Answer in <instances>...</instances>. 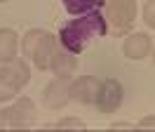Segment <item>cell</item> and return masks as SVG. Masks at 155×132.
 Masks as SVG:
<instances>
[{"instance_id": "6da1fadb", "label": "cell", "mask_w": 155, "mask_h": 132, "mask_svg": "<svg viewBox=\"0 0 155 132\" xmlns=\"http://www.w3.org/2000/svg\"><path fill=\"white\" fill-rule=\"evenodd\" d=\"M108 33V21L106 17L94 9V12H89V14H82V17L78 19H71L68 24L59 28V43L66 47L68 52H73V54H80L87 43L92 38H101Z\"/></svg>"}, {"instance_id": "7a4b0ae2", "label": "cell", "mask_w": 155, "mask_h": 132, "mask_svg": "<svg viewBox=\"0 0 155 132\" xmlns=\"http://www.w3.org/2000/svg\"><path fill=\"white\" fill-rule=\"evenodd\" d=\"M54 47H57V38L49 31H40V28H31L24 36V40H21V52L28 57L35 64V68H40V71L49 68V59H52Z\"/></svg>"}, {"instance_id": "3957f363", "label": "cell", "mask_w": 155, "mask_h": 132, "mask_svg": "<svg viewBox=\"0 0 155 132\" xmlns=\"http://www.w3.org/2000/svg\"><path fill=\"white\" fill-rule=\"evenodd\" d=\"M28 80L31 71L24 59H12L7 64H0V102L14 99Z\"/></svg>"}, {"instance_id": "277c9868", "label": "cell", "mask_w": 155, "mask_h": 132, "mask_svg": "<svg viewBox=\"0 0 155 132\" xmlns=\"http://www.w3.org/2000/svg\"><path fill=\"white\" fill-rule=\"evenodd\" d=\"M35 116H38L35 104L31 102L28 97H21L19 102H14L12 106L0 111V127H12V130L28 127V125H33Z\"/></svg>"}, {"instance_id": "5b68a950", "label": "cell", "mask_w": 155, "mask_h": 132, "mask_svg": "<svg viewBox=\"0 0 155 132\" xmlns=\"http://www.w3.org/2000/svg\"><path fill=\"white\" fill-rule=\"evenodd\" d=\"M136 19V0H108L106 2V21L113 24L117 33H125Z\"/></svg>"}, {"instance_id": "8992f818", "label": "cell", "mask_w": 155, "mask_h": 132, "mask_svg": "<svg viewBox=\"0 0 155 132\" xmlns=\"http://www.w3.org/2000/svg\"><path fill=\"white\" fill-rule=\"evenodd\" d=\"M97 109L101 113H115L122 104V85L117 83L115 78L101 80V90L97 94Z\"/></svg>"}, {"instance_id": "52a82bcc", "label": "cell", "mask_w": 155, "mask_h": 132, "mask_svg": "<svg viewBox=\"0 0 155 132\" xmlns=\"http://www.w3.org/2000/svg\"><path fill=\"white\" fill-rule=\"evenodd\" d=\"M71 78H54L52 83L45 87V94H42V102L47 109H61L66 106V102L71 99Z\"/></svg>"}, {"instance_id": "ba28073f", "label": "cell", "mask_w": 155, "mask_h": 132, "mask_svg": "<svg viewBox=\"0 0 155 132\" xmlns=\"http://www.w3.org/2000/svg\"><path fill=\"white\" fill-rule=\"evenodd\" d=\"M49 68H52V73L59 75V78H71L78 68V59H75V54L68 52L61 43H57L54 52H52V59H49Z\"/></svg>"}, {"instance_id": "9c48e42d", "label": "cell", "mask_w": 155, "mask_h": 132, "mask_svg": "<svg viewBox=\"0 0 155 132\" xmlns=\"http://www.w3.org/2000/svg\"><path fill=\"white\" fill-rule=\"evenodd\" d=\"M101 90V80L94 75H82L71 83V99L82 104H94L97 102V94Z\"/></svg>"}, {"instance_id": "30bf717a", "label": "cell", "mask_w": 155, "mask_h": 132, "mask_svg": "<svg viewBox=\"0 0 155 132\" xmlns=\"http://www.w3.org/2000/svg\"><path fill=\"white\" fill-rule=\"evenodd\" d=\"M122 52H125L127 59H143L148 52H150V38L136 31V33H129L122 43Z\"/></svg>"}, {"instance_id": "8fae6325", "label": "cell", "mask_w": 155, "mask_h": 132, "mask_svg": "<svg viewBox=\"0 0 155 132\" xmlns=\"http://www.w3.org/2000/svg\"><path fill=\"white\" fill-rule=\"evenodd\" d=\"M17 47H19L17 33L12 28H0V64L17 59Z\"/></svg>"}, {"instance_id": "7c38bea8", "label": "cell", "mask_w": 155, "mask_h": 132, "mask_svg": "<svg viewBox=\"0 0 155 132\" xmlns=\"http://www.w3.org/2000/svg\"><path fill=\"white\" fill-rule=\"evenodd\" d=\"M61 2H64L66 12L73 17H82V14H89L94 9L104 7V0H61Z\"/></svg>"}, {"instance_id": "4fadbf2b", "label": "cell", "mask_w": 155, "mask_h": 132, "mask_svg": "<svg viewBox=\"0 0 155 132\" xmlns=\"http://www.w3.org/2000/svg\"><path fill=\"white\" fill-rule=\"evenodd\" d=\"M54 127H59V130H64V127H73V130H85L87 125H85V120H80V118H64V120L54 123Z\"/></svg>"}, {"instance_id": "5bb4252c", "label": "cell", "mask_w": 155, "mask_h": 132, "mask_svg": "<svg viewBox=\"0 0 155 132\" xmlns=\"http://www.w3.org/2000/svg\"><path fill=\"white\" fill-rule=\"evenodd\" d=\"M143 19L150 28H155V0H148L143 7Z\"/></svg>"}, {"instance_id": "9a60e30c", "label": "cell", "mask_w": 155, "mask_h": 132, "mask_svg": "<svg viewBox=\"0 0 155 132\" xmlns=\"http://www.w3.org/2000/svg\"><path fill=\"white\" fill-rule=\"evenodd\" d=\"M139 127H155V116H146V118H141L139 120Z\"/></svg>"}, {"instance_id": "2e32d148", "label": "cell", "mask_w": 155, "mask_h": 132, "mask_svg": "<svg viewBox=\"0 0 155 132\" xmlns=\"http://www.w3.org/2000/svg\"><path fill=\"white\" fill-rule=\"evenodd\" d=\"M113 127H120V130H122V127H134V125H132V123H113Z\"/></svg>"}, {"instance_id": "e0dca14e", "label": "cell", "mask_w": 155, "mask_h": 132, "mask_svg": "<svg viewBox=\"0 0 155 132\" xmlns=\"http://www.w3.org/2000/svg\"><path fill=\"white\" fill-rule=\"evenodd\" d=\"M0 2H7V0H0Z\"/></svg>"}, {"instance_id": "ac0fdd59", "label": "cell", "mask_w": 155, "mask_h": 132, "mask_svg": "<svg viewBox=\"0 0 155 132\" xmlns=\"http://www.w3.org/2000/svg\"><path fill=\"white\" fill-rule=\"evenodd\" d=\"M153 59H155V52H153Z\"/></svg>"}]
</instances>
